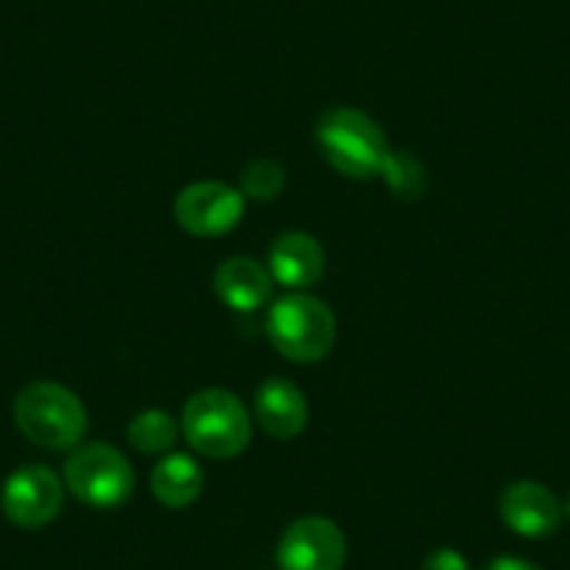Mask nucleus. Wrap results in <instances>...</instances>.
I'll return each instance as SVG.
<instances>
[{"mask_svg":"<svg viewBox=\"0 0 570 570\" xmlns=\"http://www.w3.org/2000/svg\"><path fill=\"white\" fill-rule=\"evenodd\" d=\"M314 137L331 168L358 183L381 177L383 163L392 151L381 124L355 107L325 109L316 120Z\"/></svg>","mask_w":570,"mask_h":570,"instance_id":"1","label":"nucleus"},{"mask_svg":"<svg viewBox=\"0 0 570 570\" xmlns=\"http://www.w3.org/2000/svg\"><path fill=\"white\" fill-rule=\"evenodd\" d=\"M183 436L199 456L235 459L252 442V416L229 389H202L183 409Z\"/></svg>","mask_w":570,"mask_h":570,"instance_id":"2","label":"nucleus"},{"mask_svg":"<svg viewBox=\"0 0 570 570\" xmlns=\"http://www.w3.org/2000/svg\"><path fill=\"white\" fill-rule=\"evenodd\" d=\"M14 422L20 434L48 451L79 448L87 431V409L79 394L53 381H35L14 397Z\"/></svg>","mask_w":570,"mask_h":570,"instance_id":"3","label":"nucleus"},{"mask_svg":"<svg viewBox=\"0 0 570 570\" xmlns=\"http://www.w3.org/2000/svg\"><path fill=\"white\" fill-rule=\"evenodd\" d=\"M266 336L283 358L316 364L336 344V316L331 305L314 294L292 292L268 308Z\"/></svg>","mask_w":570,"mask_h":570,"instance_id":"4","label":"nucleus"},{"mask_svg":"<svg viewBox=\"0 0 570 570\" xmlns=\"http://www.w3.org/2000/svg\"><path fill=\"white\" fill-rule=\"evenodd\" d=\"M62 481L76 501L92 509H118L135 492V470L129 459L107 442L76 448L65 462Z\"/></svg>","mask_w":570,"mask_h":570,"instance_id":"5","label":"nucleus"},{"mask_svg":"<svg viewBox=\"0 0 570 570\" xmlns=\"http://www.w3.org/2000/svg\"><path fill=\"white\" fill-rule=\"evenodd\" d=\"M65 503V481L46 464L14 470L0 492V507L18 529H46L59 518Z\"/></svg>","mask_w":570,"mask_h":570,"instance_id":"6","label":"nucleus"},{"mask_svg":"<svg viewBox=\"0 0 570 570\" xmlns=\"http://www.w3.org/2000/svg\"><path fill=\"white\" fill-rule=\"evenodd\" d=\"M246 199L238 188L216 179L194 183L174 199V218L196 238H218L235 229L244 218Z\"/></svg>","mask_w":570,"mask_h":570,"instance_id":"7","label":"nucleus"},{"mask_svg":"<svg viewBox=\"0 0 570 570\" xmlns=\"http://www.w3.org/2000/svg\"><path fill=\"white\" fill-rule=\"evenodd\" d=\"M347 559L344 531L322 514H305L277 542L279 570H342Z\"/></svg>","mask_w":570,"mask_h":570,"instance_id":"8","label":"nucleus"},{"mask_svg":"<svg viewBox=\"0 0 570 570\" xmlns=\"http://www.w3.org/2000/svg\"><path fill=\"white\" fill-rule=\"evenodd\" d=\"M498 512H501L503 523L525 540H542V537L557 534L564 518L562 501L546 484L531 479H520L503 487Z\"/></svg>","mask_w":570,"mask_h":570,"instance_id":"9","label":"nucleus"},{"mask_svg":"<svg viewBox=\"0 0 570 570\" xmlns=\"http://www.w3.org/2000/svg\"><path fill=\"white\" fill-rule=\"evenodd\" d=\"M266 268L274 283L288 292H308L325 274V249L308 233H283L268 246Z\"/></svg>","mask_w":570,"mask_h":570,"instance_id":"10","label":"nucleus"},{"mask_svg":"<svg viewBox=\"0 0 570 570\" xmlns=\"http://www.w3.org/2000/svg\"><path fill=\"white\" fill-rule=\"evenodd\" d=\"M255 420L272 440L288 442L308 425V400L288 377H268L255 392Z\"/></svg>","mask_w":570,"mask_h":570,"instance_id":"11","label":"nucleus"},{"mask_svg":"<svg viewBox=\"0 0 570 570\" xmlns=\"http://www.w3.org/2000/svg\"><path fill=\"white\" fill-rule=\"evenodd\" d=\"M274 279L268 268L261 261L246 255L227 257L213 274V292L227 305L229 311L238 314H255L257 308L272 299Z\"/></svg>","mask_w":570,"mask_h":570,"instance_id":"12","label":"nucleus"},{"mask_svg":"<svg viewBox=\"0 0 570 570\" xmlns=\"http://www.w3.org/2000/svg\"><path fill=\"white\" fill-rule=\"evenodd\" d=\"M205 473L190 453H166L151 470V492L168 509H185L202 495Z\"/></svg>","mask_w":570,"mask_h":570,"instance_id":"13","label":"nucleus"},{"mask_svg":"<svg viewBox=\"0 0 570 570\" xmlns=\"http://www.w3.org/2000/svg\"><path fill=\"white\" fill-rule=\"evenodd\" d=\"M179 436V425L168 411L146 409L135 414V420L126 428V440L137 453L146 456H166L174 451Z\"/></svg>","mask_w":570,"mask_h":570,"instance_id":"14","label":"nucleus"},{"mask_svg":"<svg viewBox=\"0 0 570 570\" xmlns=\"http://www.w3.org/2000/svg\"><path fill=\"white\" fill-rule=\"evenodd\" d=\"M389 194L400 202H420L428 194V168L414 151L392 149L381 171Z\"/></svg>","mask_w":570,"mask_h":570,"instance_id":"15","label":"nucleus"},{"mask_svg":"<svg viewBox=\"0 0 570 570\" xmlns=\"http://www.w3.org/2000/svg\"><path fill=\"white\" fill-rule=\"evenodd\" d=\"M285 188V168L277 160H252L240 171V194L249 202H274Z\"/></svg>","mask_w":570,"mask_h":570,"instance_id":"16","label":"nucleus"},{"mask_svg":"<svg viewBox=\"0 0 570 570\" xmlns=\"http://www.w3.org/2000/svg\"><path fill=\"white\" fill-rule=\"evenodd\" d=\"M422 570H470V562L456 548H436L425 557Z\"/></svg>","mask_w":570,"mask_h":570,"instance_id":"17","label":"nucleus"},{"mask_svg":"<svg viewBox=\"0 0 570 570\" xmlns=\"http://www.w3.org/2000/svg\"><path fill=\"white\" fill-rule=\"evenodd\" d=\"M484 570H542V568L520 557H495Z\"/></svg>","mask_w":570,"mask_h":570,"instance_id":"18","label":"nucleus"},{"mask_svg":"<svg viewBox=\"0 0 570 570\" xmlns=\"http://www.w3.org/2000/svg\"><path fill=\"white\" fill-rule=\"evenodd\" d=\"M562 512H564V518L570 520V492H568V498H564V503H562Z\"/></svg>","mask_w":570,"mask_h":570,"instance_id":"19","label":"nucleus"}]
</instances>
